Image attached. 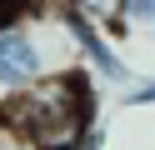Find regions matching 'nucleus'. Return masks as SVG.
I'll list each match as a JSON object with an SVG mask.
<instances>
[{
  "mask_svg": "<svg viewBox=\"0 0 155 150\" xmlns=\"http://www.w3.org/2000/svg\"><path fill=\"white\" fill-rule=\"evenodd\" d=\"M95 110L100 100H95L90 70L70 65L45 75L20 100H10L0 110V130L25 140L30 150H85V135L95 130Z\"/></svg>",
  "mask_w": 155,
  "mask_h": 150,
  "instance_id": "f257e3e1",
  "label": "nucleus"
},
{
  "mask_svg": "<svg viewBox=\"0 0 155 150\" xmlns=\"http://www.w3.org/2000/svg\"><path fill=\"white\" fill-rule=\"evenodd\" d=\"M45 80V45L35 40L30 20L25 25H5L0 30V110L20 100L25 90H35Z\"/></svg>",
  "mask_w": 155,
  "mask_h": 150,
  "instance_id": "f03ea898",
  "label": "nucleus"
},
{
  "mask_svg": "<svg viewBox=\"0 0 155 150\" xmlns=\"http://www.w3.org/2000/svg\"><path fill=\"white\" fill-rule=\"evenodd\" d=\"M55 20H60V30L70 35V45L80 50V60L90 65V75H100V80H110V85H120L130 70H125V60L110 50V40L100 35V30L90 25V20H80L75 10H65V5H55Z\"/></svg>",
  "mask_w": 155,
  "mask_h": 150,
  "instance_id": "7ed1b4c3",
  "label": "nucleus"
},
{
  "mask_svg": "<svg viewBox=\"0 0 155 150\" xmlns=\"http://www.w3.org/2000/svg\"><path fill=\"white\" fill-rule=\"evenodd\" d=\"M55 5H65V10H75L80 20H90L95 30H125V20H120V0H55Z\"/></svg>",
  "mask_w": 155,
  "mask_h": 150,
  "instance_id": "20e7f679",
  "label": "nucleus"
},
{
  "mask_svg": "<svg viewBox=\"0 0 155 150\" xmlns=\"http://www.w3.org/2000/svg\"><path fill=\"white\" fill-rule=\"evenodd\" d=\"M120 20L125 30H155V0H120Z\"/></svg>",
  "mask_w": 155,
  "mask_h": 150,
  "instance_id": "39448f33",
  "label": "nucleus"
},
{
  "mask_svg": "<svg viewBox=\"0 0 155 150\" xmlns=\"http://www.w3.org/2000/svg\"><path fill=\"white\" fill-rule=\"evenodd\" d=\"M125 105H155V80H145V85H135V90H125Z\"/></svg>",
  "mask_w": 155,
  "mask_h": 150,
  "instance_id": "423d86ee",
  "label": "nucleus"
},
{
  "mask_svg": "<svg viewBox=\"0 0 155 150\" xmlns=\"http://www.w3.org/2000/svg\"><path fill=\"white\" fill-rule=\"evenodd\" d=\"M0 135H5V130H0Z\"/></svg>",
  "mask_w": 155,
  "mask_h": 150,
  "instance_id": "0eeeda50",
  "label": "nucleus"
}]
</instances>
